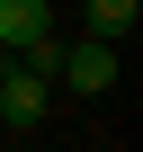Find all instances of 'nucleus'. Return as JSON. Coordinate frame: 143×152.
I'll use <instances>...</instances> for the list:
<instances>
[{
  "label": "nucleus",
  "instance_id": "obj_1",
  "mask_svg": "<svg viewBox=\"0 0 143 152\" xmlns=\"http://www.w3.org/2000/svg\"><path fill=\"white\" fill-rule=\"evenodd\" d=\"M54 81L63 90H81V99H98V90H116V36H81V45H63V63H54Z\"/></svg>",
  "mask_w": 143,
  "mask_h": 152
},
{
  "label": "nucleus",
  "instance_id": "obj_2",
  "mask_svg": "<svg viewBox=\"0 0 143 152\" xmlns=\"http://www.w3.org/2000/svg\"><path fill=\"white\" fill-rule=\"evenodd\" d=\"M54 116V81H36L27 63L0 54V125H45Z\"/></svg>",
  "mask_w": 143,
  "mask_h": 152
},
{
  "label": "nucleus",
  "instance_id": "obj_3",
  "mask_svg": "<svg viewBox=\"0 0 143 152\" xmlns=\"http://www.w3.org/2000/svg\"><path fill=\"white\" fill-rule=\"evenodd\" d=\"M36 36H54V0H0V54H18Z\"/></svg>",
  "mask_w": 143,
  "mask_h": 152
},
{
  "label": "nucleus",
  "instance_id": "obj_4",
  "mask_svg": "<svg viewBox=\"0 0 143 152\" xmlns=\"http://www.w3.org/2000/svg\"><path fill=\"white\" fill-rule=\"evenodd\" d=\"M134 18H143V0H90V27L98 36H134Z\"/></svg>",
  "mask_w": 143,
  "mask_h": 152
},
{
  "label": "nucleus",
  "instance_id": "obj_5",
  "mask_svg": "<svg viewBox=\"0 0 143 152\" xmlns=\"http://www.w3.org/2000/svg\"><path fill=\"white\" fill-rule=\"evenodd\" d=\"M9 63H27V72H36V81H54V63H63V36H36V45H18Z\"/></svg>",
  "mask_w": 143,
  "mask_h": 152
}]
</instances>
